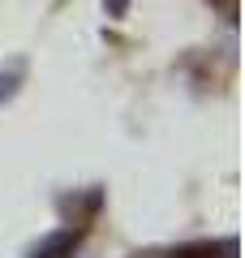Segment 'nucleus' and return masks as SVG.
<instances>
[{
	"label": "nucleus",
	"mask_w": 245,
	"mask_h": 258,
	"mask_svg": "<svg viewBox=\"0 0 245 258\" xmlns=\"http://www.w3.org/2000/svg\"><path fill=\"white\" fill-rule=\"evenodd\" d=\"M99 207H103V189L99 185H91V189H82V194H60V198H56V211H60L69 224L91 220Z\"/></svg>",
	"instance_id": "f257e3e1"
},
{
	"label": "nucleus",
	"mask_w": 245,
	"mask_h": 258,
	"mask_svg": "<svg viewBox=\"0 0 245 258\" xmlns=\"http://www.w3.org/2000/svg\"><path fill=\"white\" fill-rule=\"evenodd\" d=\"M22 82H26V60H9L0 69V108L22 91Z\"/></svg>",
	"instance_id": "7ed1b4c3"
},
{
	"label": "nucleus",
	"mask_w": 245,
	"mask_h": 258,
	"mask_svg": "<svg viewBox=\"0 0 245 258\" xmlns=\"http://www.w3.org/2000/svg\"><path fill=\"white\" fill-rule=\"evenodd\" d=\"M78 241H82V232H73V228L47 232V237L39 241V245H30V254H26V258H73Z\"/></svg>",
	"instance_id": "f03ea898"
},
{
	"label": "nucleus",
	"mask_w": 245,
	"mask_h": 258,
	"mask_svg": "<svg viewBox=\"0 0 245 258\" xmlns=\"http://www.w3.org/2000/svg\"><path fill=\"white\" fill-rule=\"evenodd\" d=\"M103 5H108L112 18H125V9H129V0H103Z\"/></svg>",
	"instance_id": "20e7f679"
}]
</instances>
